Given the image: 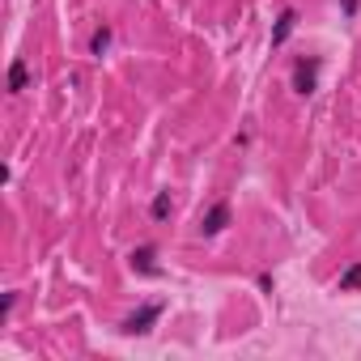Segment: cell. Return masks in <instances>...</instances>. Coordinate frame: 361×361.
<instances>
[{
    "label": "cell",
    "mask_w": 361,
    "mask_h": 361,
    "mask_svg": "<svg viewBox=\"0 0 361 361\" xmlns=\"http://www.w3.org/2000/svg\"><path fill=\"white\" fill-rule=\"evenodd\" d=\"M293 26H298V9H285L281 22H277V30H272V47H281V43L293 34Z\"/></svg>",
    "instance_id": "5"
},
{
    "label": "cell",
    "mask_w": 361,
    "mask_h": 361,
    "mask_svg": "<svg viewBox=\"0 0 361 361\" xmlns=\"http://www.w3.org/2000/svg\"><path fill=\"white\" fill-rule=\"evenodd\" d=\"M153 217H158V221L170 217V191H158V196H153Z\"/></svg>",
    "instance_id": "9"
},
{
    "label": "cell",
    "mask_w": 361,
    "mask_h": 361,
    "mask_svg": "<svg viewBox=\"0 0 361 361\" xmlns=\"http://www.w3.org/2000/svg\"><path fill=\"white\" fill-rule=\"evenodd\" d=\"M106 51H110V30H106V26H98V30H94V39H89V56H98V60H102Z\"/></svg>",
    "instance_id": "8"
},
{
    "label": "cell",
    "mask_w": 361,
    "mask_h": 361,
    "mask_svg": "<svg viewBox=\"0 0 361 361\" xmlns=\"http://www.w3.org/2000/svg\"><path fill=\"white\" fill-rule=\"evenodd\" d=\"M26 81H30L26 60H13V64H9V94H22V89H26Z\"/></svg>",
    "instance_id": "6"
},
{
    "label": "cell",
    "mask_w": 361,
    "mask_h": 361,
    "mask_svg": "<svg viewBox=\"0 0 361 361\" xmlns=\"http://www.w3.org/2000/svg\"><path fill=\"white\" fill-rule=\"evenodd\" d=\"M153 255H158V247H137L132 251V268H141L145 277H162V268L153 264Z\"/></svg>",
    "instance_id": "4"
},
{
    "label": "cell",
    "mask_w": 361,
    "mask_h": 361,
    "mask_svg": "<svg viewBox=\"0 0 361 361\" xmlns=\"http://www.w3.org/2000/svg\"><path fill=\"white\" fill-rule=\"evenodd\" d=\"M319 68H323V60H319V56H310V60H298V64H293V89H298L302 98H310V94L319 89Z\"/></svg>",
    "instance_id": "1"
},
{
    "label": "cell",
    "mask_w": 361,
    "mask_h": 361,
    "mask_svg": "<svg viewBox=\"0 0 361 361\" xmlns=\"http://www.w3.org/2000/svg\"><path fill=\"white\" fill-rule=\"evenodd\" d=\"M225 225H229V204L221 200V204H213V208H208V217L200 221V234H208V238H213V234H221Z\"/></svg>",
    "instance_id": "3"
},
{
    "label": "cell",
    "mask_w": 361,
    "mask_h": 361,
    "mask_svg": "<svg viewBox=\"0 0 361 361\" xmlns=\"http://www.w3.org/2000/svg\"><path fill=\"white\" fill-rule=\"evenodd\" d=\"M336 289H340V293H353V289H361V260H357V264H353L348 272H340Z\"/></svg>",
    "instance_id": "7"
},
{
    "label": "cell",
    "mask_w": 361,
    "mask_h": 361,
    "mask_svg": "<svg viewBox=\"0 0 361 361\" xmlns=\"http://www.w3.org/2000/svg\"><path fill=\"white\" fill-rule=\"evenodd\" d=\"M158 319H162V302H149V306H141L137 315H128L124 323H119V331H124V336H145Z\"/></svg>",
    "instance_id": "2"
}]
</instances>
